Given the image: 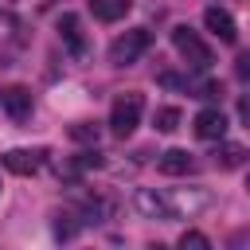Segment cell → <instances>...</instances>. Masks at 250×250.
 Returning <instances> with one entry per match:
<instances>
[{"label":"cell","mask_w":250,"mask_h":250,"mask_svg":"<svg viewBox=\"0 0 250 250\" xmlns=\"http://www.w3.org/2000/svg\"><path fill=\"white\" fill-rule=\"evenodd\" d=\"M242 160H246V148H242V145H230V141H227V145H219V148H215V164H219L223 172L238 168Z\"/></svg>","instance_id":"cell-12"},{"label":"cell","mask_w":250,"mask_h":250,"mask_svg":"<svg viewBox=\"0 0 250 250\" xmlns=\"http://www.w3.org/2000/svg\"><path fill=\"white\" fill-rule=\"evenodd\" d=\"M156 168H160L164 176H188V172L195 168V160H191V152H188V148H168V152H160Z\"/></svg>","instance_id":"cell-9"},{"label":"cell","mask_w":250,"mask_h":250,"mask_svg":"<svg viewBox=\"0 0 250 250\" xmlns=\"http://www.w3.org/2000/svg\"><path fill=\"white\" fill-rule=\"evenodd\" d=\"M172 47L180 51V59H184L191 70H207V66L215 62V59H211V47H207L191 27H184V23H180V27H172Z\"/></svg>","instance_id":"cell-2"},{"label":"cell","mask_w":250,"mask_h":250,"mask_svg":"<svg viewBox=\"0 0 250 250\" xmlns=\"http://www.w3.org/2000/svg\"><path fill=\"white\" fill-rule=\"evenodd\" d=\"M0 105H4V113L20 125V121L31 117V90H27V86H8V90H0Z\"/></svg>","instance_id":"cell-6"},{"label":"cell","mask_w":250,"mask_h":250,"mask_svg":"<svg viewBox=\"0 0 250 250\" xmlns=\"http://www.w3.org/2000/svg\"><path fill=\"white\" fill-rule=\"evenodd\" d=\"M152 125H156L160 133H176V129H180V109H176V105H160V109L152 113Z\"/></svg>","instance_id":"cell-13"},{"label":"cell","mask_w":250,"mask_h":250,"mask_svg":"<svg viewBox=\"0 0 250 250\" xmlns=\"http://www.w3.org/2000/svg\"><path fill=\"white\" fill-rule=\"evenodd\" d=\"M70 137L82 141V145H86V141H98V125H94V121H78V125H70Z\"/></svg>","instance_id":"cell-14"},{"label":"cell","mask_w":250,"mask_h":250,"mask_svg":"<svg viewBox=\"0 0 250 250\" xmlns=\"http://www.w3.org/2000/svg\"><path fill=\"white\" fill-rule=\"evenodd\" d=\"M59 35H62V43H66V51H70V55H86V35H82V20H78L74 12L59 16Z\"/></svg>","instance_id":"cell-8"},{"label":"cell","mask_w":250,"mask_h":250,"mask_svg":"<svg viewBox=\"0 0 250 250\" xmlns=\"http://www.w3.org/2000/svg\"><path fill=\"white\" fill-rule=\"evenodd\" d=\"M129 8H133V0H90V12H94L102 23H113V20H121Z\"/></svg>","instance_id":"cell-11"},{"label":"cell","mask_w":250,"mask_h":250,"mask_svg":"<svg viewBox=\"0 0 250 250\" xmlns=\"http://www.w3.org/2000/svg\"><path fill=\"white\" fill-rule=\"evenodd\" d=\"M148 43H152V35H148L145 27H129L125 35H117V39L109 43V62H113V66H133V62L148 51Z\"/></svg>","instance_id":"cell-3"},{"label":"cell","mask_w":250,"mask_h":250,"mask_svg":"<svg viewBox=\"0 0 250 250\" xmlns=\"http://www.w3.org/2000/svg\"><path fill=\"white\" fill-rule=\"evenodd\" d=\"M203 27H207L219 43H234V39H238V23H234V16H230L227 8H219V4L203 12Z\"/></svg>","instance_id":"cell-5"},{"label":"cell","mask_w":250,"mask_h":250,"mask_svg":"<svg viewBox=\"0 0 250 250\" xmlns=\"http://www.w3.org/2000/svg\"><path fill=\"white\" fill-rule=\"evenodd\" d=\"M191 125H195V137H199V141H223V133H227V113H223V109H199Z\"/></svg>","instance_id":"cell-7"},{"label":"cell","mask_w":250,"mask_h":250,"mask_svg":"<svg viewBox=\"0 0 250 250\" xmlns=\"http://www.w3.org/2000/svg\"><path fill=\"white\" fill-rule=\"evenodd\" d=\"M246 4H250V0H246Z\"/></svg>","instance_id":"cell-19"},{"label":"cell","mask_w":250,"mask_h":250,"mask_svg":"<svg viewBox=\"0 0 250 250\" xmlns=\"http://www.w3.org/2000/svg\"><path fill=\"white\" fill-rule=\"evenodd\" d=\"M4 168L16 172V176H31V172H39V152H31V148H8L4 152Z\"/></svg>","instance_id":"cell-10"},{"label":"cell","mask_w":250,"mask_h":250,"mask_svg":"<svg viewBox=\"0 0 250 250\" xmlns=\"http://www.w3.org/2000/svg\"><path fill=\"white\" fill-rule=\"evenodd\" d=\"M141 113H145V98H141L137 90H125V94H117L113 105H109V129H113L117 137H129V133L141 125Z\"/></svg>","instance_id":"cell-1"},{"label":"cell","mask_w":250,"mask_h":250,"mask_svg":"<svg viewBox=\"0 0 250 250\" xmlns=\"http://www.w3.org/2000/svg\"><path fill=\"white\" fill-rule=\"evenodd\" d=\"M234 74H238L242 82H250V51H242V55L234 59Z\"/></svg>","instance_id":"cell-16"},{"label":"cell","mask_w":250,"mask_h":250,"mask_svg":"<svg viewBox=\"0 0 250 250\" xmlns=\"http://www.w3.org/2000/svg\"><path fill=\"white\" fill-rule=\"evenodd\" d=\"M246 191H250V176H246Z\"/></svg>","instance_id":"cell-18"},{"label":"cell","mask_w":250,"mask_h":250,"mask_svg":"<svg viewBox=\"0 0 250 250\" xmlns=\"http://www.w3.org/2000/svg\"><path fill=\"white\" fill-rule=\"evenodd\" d=\"M180 246H184V250H188V246L207 250V246H211V238H207V234H199V230H184V234H180Z\"/></svg>","instance_id":"cell-15"},{"label":"cell","mask_w":250,"mask_h":250,"mask_svg":"<svg viewBox=\"0 0 250 250\" xmlns=\"http://www.w3.org/2000/svg\"><path fill=\"white\" fill-rule=\"evenodd\" d=\"M137 211H141L145 219H160V223H168V219H180L176 203H172L164 191H152V188H141V191H137Z\"/></svg>","instance_id":"cell-4"},{"label":"cell","mask_w":250,"mask_h":250,"mask_svg":"<svg viewBox=\"0 0 250 250\" xmlns=\"http://www.w3.org/2000/svg\"><path fill=\"white\" fill-rule=\"evenodd\" d=\"M238 109H242V117L250 121V102H246V98H242V105H238Z\"/></svg>","instance_id":"cell-17"}]
</instances>
